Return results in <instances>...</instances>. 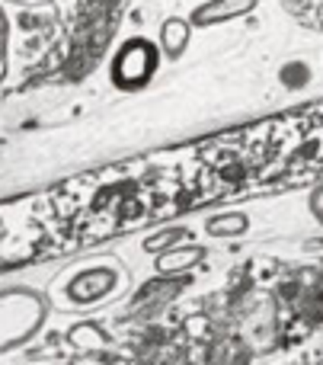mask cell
Instances as JSON below:
<instances>
[{"mask_svg":"<svg viewBox=\"0 0 323 365\" xmlns=\"http://www.w3.org/2000/svg\"><path fill=\"white\" fill-rule=\"evenodd\" d=\"M48 317V302L36 289H4L0 292V353L29 343Z\"/></svg>","mask_w":323,"mask_h":365,"instance_id":"6da1fadb","label":"cell"},{"mask_svg":"<svg viewBox=\"0 0 323 365\" xmlns=\"http://www.w3.org/2000/svg\"><path fill=\"white\" fill-rule=\"evenodd\" d=\"M160 42H151L144 36L125 38V42L115 48L112 61H109V77H112L115 90H125V93H138L147 83L157 77L160 71Z\"/></svg>","mask_w":323,"mask_h":365,"instance_id":"7a4b0ae2","label":"cell"},{"mask_svg":"<svg viewBox=\"0 0 323 365\" xmlns=\"http://www.w3.org/2000/svg\"><path fill=\"white\" fill-rule=\"evenodd\" d=\"M256 6H260V0H202L198 6H192L189 23L196 29H215V26L250 16Z\"/></svg>","mask_w":323,"mask_h":365,"instance_id":"3957f363","label":"cell"},{"mask_svg":"<svg viewBox=\"0 0 323 365\" xmlns=\"http://www.w3.org/2000/svg\"><path fill=\"white\" fill-rule=\"evenodd\" d=\"M119 282V272L109 269V266H96V269H83L70 279L68 285V298L77 304H90V302H100L106 298L109 292L115 289Z\"/></svg>","mask_w":323,"mask_h":365,"instance_id":"277c9868","label":"cell"},{"mask_svg":"<svg viewBox=\"0 0 323 365\" xmlns=\"http://www.w3.org/2000/svg\"><path fill=\"white\" fill-rule=\"evenodd\" d=\"M192 29H196V26L189 23V16H166L164 23H160V38H157L164 58L179 61V58L186 55V48H189Z\"/></svg>","mask_w":323,"mask_h":365,"instance_id":"5b68a950","label":"cell"},{"mask_svg":"<svg viewBox=\"0 0 323 365\" xmlns=\"http://www.w3.org/2000/svg\"><path fill=\"white\" fill-rule=\"evenodd\" d=\"M279 83L285 90H301L311 83V64L301 61V58H292V61H285L279 68Z\"/></svg>","mask_w":323,"mask_h":365,"instance_id":"8992f818","label":"cell"},{"mask_svg":"<svg viewBox=\"0 0 323 365\" xmlns=\"http://www.w3.org/2000/svg\"><path fill=\"white\" fill-rule=\"evenodd\" d=\"M311 205H314V212H317L320 218H323V189H320V192H314V202H311Z\"/></svg>","mask_w":323,"mask_h":365,"instance_id":"52a82bcc","label":"cell"}]
</instances>
